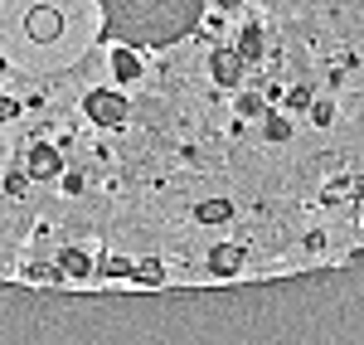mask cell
Masks as SVG:
<instances>
[{"mask_svg":"<svg viewBox=\"0 0 364 345\" xmlns=\"http://www.w3.org/2000/svg\"><path fill=\"white\" fill-rule=\"evenodd\" d=\"M25 25H29V39L49 44V39H58V29H63V20H58V10H54V5H34Z\"/></svg>","mask_w":364,"mask_h":345,"instance_id":"obj_1","label":"cell"},{"mask_svg":"<svg viewBox=\"0 0 364 345\" xmlns=\"http://www.w3.org/2000/svg\"><path fill=\"white\" fill-rule=\"evenodd\" d=\"M58 171H63V166H58L54 146H34V151H29V175H34V180H54Z\"/></svg>","mask_w":364,"mask_h":345,"instance_id":"obj_2","label":"cell"},{"mask_svg":"<svg viewBox=\"0 0 364 345\" xmlns=\"http://www.w3.org/2000/svg\"><path fill=\"white\" fill-rule=\"evenodd\" d=\"M87 117H97L102 127H117V122H122V97H107V92H92V97H87Z\"/></svg>","mask_w":364,"mask_h":345,"instance_id":"obj_3","label":"cell"},{"mask_svg":"<svg viewBox=\"0 0 364 345\" xmlns=\"http://www.w3.org/2000/svg\"><path fill=\"white\" fill-rule=\"evenodd\" d=\"M238 262H243V253L228 248V243H219V248L209 253V267H214V272H238Z\"/></svg>","mask_w":364,"mask_h":345,"instance_id":"obj_4","label":"cell"},{"mask_svg":"<svg viewBox=\"0 0 364 345\" xmlns=\"http://www.w3.org/2000/svg\"><path fill=\"white\" fill-rule=\"evenodd\" d=\"M228 214H233V204H228V200H204V204H199V224H224Z\"/></svg>","mask_w":364,"mask_h":345,"instance_id":"obj_5","label":"cell"},{"mask_svg":"<svg viewBox=\"0 0 364 345\" xmlns=\"http://www.w3.org/2000/svg\"><path fill=\"white\" fill-rule=\"evenodd\" d=\"M112 73H117V78H136V73H141L136 54H127V49H117V54H112Z\"/></svg>","mask_w":364,"mask_h":345,"instance_id":"obj_6","label":"cell"},{"mask_svg":"<svg viewBox=\"0 0 364 345\" xmlns=\"http://www.w3.org/2000/svg\"><path fill=\"white\" fill-rule=\"evenodd\" d=\"M87 267H92V262H87V253H78V248H68V253H63V272H73V277H87Z\"/></svg>","mask_w":364,"mask_h":345,"instance_id":"obj_7","label":"cell"},{"mask_svg":"<svg viewBox=\"0 0 364 345\" xmlns=\"http://www.w3.org/2000/svg\"><path fill=\"white\" fill-rule=\"evenodd\" d=\"M136 277H141V282H156V277H161V262H156V258H146V262L136 267Z\"/></svg>","mask_w":364,"mask_h":345,"instance_id":"obj_8","label":"cell"},{"mask_svg":"<svg viewBox=\"0 0 364 345\" xmlns=\"http://www.w3.org/2000/svg\"><path fill=\"white\" fill-rule=\"evenodd\" d=\"M287 132H291V127H287V122H282V117H267V137H272V142H282V137H287Z\"/></svg>","mask_w":364,"mask_h":345,"instance_id":"obj_9","label":"cell"},{"mask_svg":"<svg viewBox=\"0 0 364 345\" xmlns=\"http://www.w3.org/2000/svg\"><path fill=\"white\" fill-rule=\"evenodd\" d=\"M238 112H243V117H252V112H262V102H257L252 92H243V97H238Z\"/></svg>","mask_w":364,"mask_h":345,"instance_id":"obj_10","label":"cell"},{"mask_svg":"<svg viewBox=\"0 0 364 345\" xmlns=\"http://www.w3.org/2000/svg\"><path fill=\"white\" fill-rule=\"evenodd\" d=\"M102 267H107L112 277H127V272H132V262H127V258H107V262H102Z\"/></svg>","mask_w":364,"mask_h":345,"instance_id":"obj_11","label":"cell"},{"mask_svg":"<svg viewBox=\"0 0 364 345\" xmlns=\"http://www.w3.org/2000/svg\"><path fill=\"white\" fill-rule=\"evenodd\" d=\"M10 112H15V102H10V97H0V122H5Z\"/></svg>","mask_w":364,"mask_h":345,"instance_id":"obj_12","label":"cell"}]
</instances>
